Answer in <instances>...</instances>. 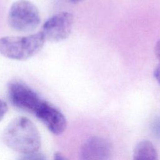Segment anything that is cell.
Listing matches in <instances>:
<instances>
[{
  "label": "cell",
  "mask_w": 160,
  "mask_h": 160,
  "mask_svg": "<svg viewBox=\"0 0 160 160\" xmlns=\"http://www.w3.org/2000/svg\"><path fill=\"white\" fill-rule=\"evenodd\" d=\"M3 140L10 149L21 154L38 151L41 142L37 127L23 116L18 117L9 123L4 129Z\"/></svg>",
  "instance_id": "6da1fadb"
},
{
  "label": "cell",
  "mask_w": 160,
  "mask_h": 160,
  "mask_svg": "<svg viewBox=\"0 0 160 160\" xmlns=\"http://www.w3.org/2000/svg\"><path fill=\"white\" fill-rule=\"evenodd\" d=\"M45 41L41 31L24 36H4L0 38V54L11 59L25 61L38 53Z\"/></svg>",
  "instance_id": "7a4b0ae2"
},
{
  "label": "cell",
  "mask_w": 160,
  "mask_h": 160,
  "mask_svg": "<svg viewBox=\"0 0 160 160\" xmlns=\"http://www.w3.org/2000/svg\"><path fill=\"white\" fill-rule=\"evenodd\" d=\"M41 21L37 7L28 0H18L10 7L8 22L15 31L29 32L34 30Z\"/></svg>",
  "instance_id": "3957f363"
},
{
  "label": "cell",
  "mask_w": 160,
  "mask_h": 160,
  "mask_svg": "<svg viewBox=\"0 0 160 160\" xmlns=\"http://www.w3.org/2000/svg\"><path fill=\"white\" fill-rule=\"evenodd\" d=\"M8 98L16 108L34 114L44 100L25 83L13 80L8 86Z\"/></svg>",
  "instance_id": "277c9868"
},
{
  "label": "cell",
  "mask_w": 160,
  "mask_h": 160,
  "mask_svg": "<svg viewBox=\"0 0 160 160\" xmlns=\"http://www.w3.org/2000/svg\"><path fill=\"white\" fill-rule=\"evenodd\" d=\"M74 22L73 15L68 12H61L48 19L42 25L41 32L45 40L59 42L68 38Z\"/></svg>",
  "instance_id": "5b68a950"
},
{
  "label": "cell",
  "mask_w": 160,
  "mask_h": 160,
  "mask_svg": "<svg viewBox=\"0 0 160 160\" xmlns=\"http://www.w3.org/2000/svg\"><path fill=\"white\" fill-rule=\"evenodd\" d=\"M34 115L54 134L59 135L66 128L67 122L63 114L57 108L45 100Z\"/></svg>",
  "instance_id": "8992f818"
},
{
  "label": "cell",
  "mask_w": 160,
  "mask_h": 160,
  "mask_svg": "<svg viewBox=\"0 0 160 160\" xmlns=\"http://www.w3.org/2000/svg\"><path fill=\"white\" fill-rule=\"evenodd\" d=\"M112 148L110 142L99 136L88 138L80 151L81 160H110Z\"/></svg>",
  "instance_id": "52a82bcc"
},
{
  "label": "cell",
  "mask_w": 160,
  "mask_h": 160,
  "mask_svg": "<svg viewBox=\"0 0 160 160\" xmlns=\"http://www.w3.org/2000/svg\"><path fill=\"white\" fill-rule=\"evenodd\" d=\"M133 160H159L157 151L151 142L143 140L136 146Z\"/></svg>",
  "instance_id": "ba28073f"
},
{
  "label": "cell",
  "mask_w": 160,
  "mask_h": 160,
  "mask_svg": "<svg viewBox=\"0 0 160 160\" xmlns=\"http://www.w3.org/2000/svg\"><path fill=\"white\" fill-rule=\"evenodd\" d=\"M18 160H46V156L38 151L21 154Z\"/></svg>",
  "instance_id": "9c48e42d"
},
{
  "label": "cell",
  "mask_w": 160,
  "mask_h": 160,
  "mask_svg": "<svg viewBox=\"0 0 160 160\" xmlns=\"http://www.w3.org/2000/svg\"><path fill=\"white\" fill-rule=\"evenodd\" d=\"M152 131L157 138H160V118H158L153 122Z\"/></svg>",
  "instance_id": "30bf717a"
},
{
  "label": "cell",
  "mask_w": 160,
  "mask_h": 160,
  "mask_svg": "<svg viewBox=\"0 0 160 160\" xmlns=\"http://www.w3.org/2000/svg\"><path fill=\"white\" fill-rule=\"evenodd\" d=\"M8 109V108L7 104L3 100L0 99V121H1L4 118Z\"/></svg>",
  "instance_id": "8fae6325"
},
{
  "label": "cell",
  "mask_w": 160,
  "mask_h": 160,
  "mask_svg": "<svg viewBox=\"0 0 160 160\" xmlns=\"http://www.w3.org/2000/svg\"><path fill=\"white\" fill-rule=\"evenodd\" d=\"M154 52L156 54V58H158V59L159 60V61L160 62V40H159L154 47Z\"/></svg>",
  "instance_id": "7c38bea8"
},
{
  "label": "cell",
  "mask_w": 160,
  "mask_h": 160,
  "mask_svg": "<svg viewBox=\"0 0 160 160\" xmlns=\"http://www.w3.org/2000/svg\"><path fill=\"white\" fill-rule=\"evenodd\" d=\"M154 76L156 81L158 82V83L160 84V63L154 69Z\"/></svg>",
  "instance_id": "4fadbf2b"
},
{
  "label": "cell",
  "mask_w": 160,
  "mask_h": 160,
  "mask_svg": "<svg viewBox=\"0 0 160 160\" xmlns=\"http://www.w3.org/2000/svg\"><path fill=\"white\" fill-rule=\"evenodd\" d=\"M53 160H68L66 157L60 152H57L54 155Z\"/></svg>",
  "instance_id": "5bb4252c"
},
{
  "label": "cell",
  "mask_w": 160,
  "mask_h": 160,
  "mask_svg": "<svg viewBox=\"0 0 160 160\" xmlns=\"http://www.w3.org/2000/svg\"><path fill=\"white\" fill-rule=\"evenodd\" d=\"M71 2H73V3H77V2H80L81 0H69Z\"/></svg>",
  "instance_id": "9a60e30c"
}]
</instances>
